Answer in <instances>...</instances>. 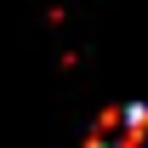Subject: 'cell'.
<instances>
[{
    "instance_id": "obj_1",
    "label": "cell",
    "mask_w": 148,
    "mask_h": 148,
    "mask_svg": "<svg viewBox=\"0 0 148 148\" xmlns=\"http://www.w3.org/2000/svg\"><path fill=\"white\" fill-rule=\"evenodd\" d=\"M108 148H148V108L143 103H125L120 108V137Z\"/></svg>"
}]
</instances>
